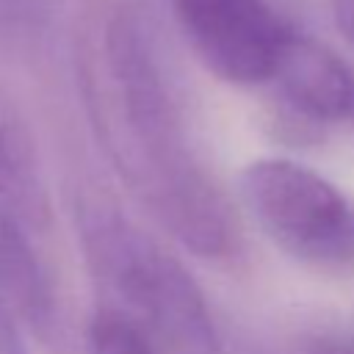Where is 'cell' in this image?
Listing matches in <instances>:
<instances>
[{
	"instance_id": "1",
	"label": "cell",
	"mask_w": 354,
	"mask_h": 354,
	"mask_svg": "<svg viewBox=\"0 0 354 354\" xmlns=\"http://www.w3.org/2000/svg\"><path fill=\"white\" fill-rule=\"evenodd\" d=\"M77 83L94 136L127 194L205 260L241 254V221L194 136L158 28L127 0L102 3L77 39Z\"/></svg>"
},
{
	"instance_id": "2",
	"label": "cell",
	"mask_w": 354,
	"mask_h": 354,
	"mask_svg": "<svg viewBox=\"0 0 354 354\" xmlns=\"http://www.w3.org/2000/svg\"><path fill=\"white\" fill-rule=\"evenodd\" d=\"M75 218L97 310L119 318L152 354H221L205 293L180 257L100 191L77 196Z\"/></svg>"
},
{
	"instance_id": "3",
	"label": "cell",
	"mask_w": 354,
	"mask_h": 354,
	"mask_svg": "<svg viewBox=\"0 0 354 354\" xmlns=\"http://www.w3.org/2000/svg\"><path fill=\"white\" fill-rule=\"evenodd\" d=\"M241 196L257 227L301 266L324 274L354 268V199L318 171L263 158L243 169Z\"/></svg>"
},
{
	"instance_id": "4",
	"label": "cell",
	"mask_w": 354,
	"mask_h": 354,
	"mask_svg": "<svg viewBox=\"0 0 354 354\" xmlns=\"http://www.w3.org/2000/svg\"><path fill=\"white\" fill-rule=\"evenodd\" d=\"M194 55L232 86L271 83L293 28L268 0H171Z\"/></svg>"
},
{
	"instance_id": "5",
	"label": "cell",
	"mask_w": 354,
	"mask_h": 354,
	"mask_svg": "<svg viewBox=\"0 0 354 354\" xmlns=\"http://www.w3.org/2000/svg\"><path fill=\"white\" fill-rule=\"evenodd\" d=\"M0 301L47 346L64 351L69 326L53 277L30 243V230L0 202Z\"/></svg>"
},
{
	"instance_id": "6",
	"label": "cell",
	"mask_w": 354,
	"mask_h": 354,
	"mask_svg": "<svg viewBox=\"0 0 354 354\" xmlns=\"http://www.w3.org/2000/svg\"><path fill=\"white\" fill-rule=\"evenodd\" d=\"M271 83L301 124L354 119V69L313 36L293 33Z\"/></svg>"
},
{
	"instance_id": "7",
	"label": "cell",
	"mask_w": 354,
	"mask_h": 354,
	"mask_svg": "<svg viewBox=\"0 0 354 354\" xmlns=\"http://www.w3.org/2000/svg\"><path fill=\"white\" fill-rule=\"evenodd\" d=\"M0 202L30 230L47 232L50 194L36 149V138L19 105L0 83Z\"/></svg>"
},
{
	"instance_id": "8",
	"label": "cell",
	"mask_w": 354,
	"mask_h": 354,
	"mask_svg": "<svg viewBox=\"0 0 354 354\" xmlns=\"http://www.w3.org/2000/svg\"><path fill=\"white\" fill-rule=\"evenodd\" d=\"M266 354H354V329H301L277 340Z\"/></svg>"
},
{
	"instance_id": "9",
	"label": "cell",
	"mask_w": 354,
	"mask_h": 354,
	"mask_svg": "<svg viewBox=\"0 0 354 354\" xmlns=\"http://www.w3.org/2000/svg\"><path fill=\"white\" fill-rule=\"evenodd\" d=\"M88 354H152V348L119 318L97 310L88 326Z\"/></svg>"
},
{
	"instance_id": "10",
	"label": "cell",
	"mask_w": 354,
	"mask_h": 354,
	"mask_svg": "<svg viewBox=\"0 0 354 354\" xmlns=\"http://www.w3.org/2000/svg\"><path fill=\"white\" fill-rule=\"evenodd\" d=\"M0 354H28L14 313L0 301Z\"/></svg>"
},
{
	"instance_id": "11",
	"label": "cell",
	"mask_w": 354,
	"mask_h": 354,
	"mask_svg": "<svg viewBox=\"0 0 354 354\" xmlns=\"http://www.w3.org/2000/svg\"><path fill=\"white\" fill-rule=\"evenodd\" d=\"M332 8V19L337 30L354 44V0H326Z\"/></svg>"
}]
</instances>
